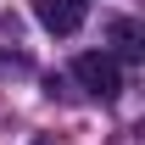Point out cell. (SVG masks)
I'll use <instances>...</instances> for the list:
<instances>
[{"label":"cell","instance_id":"obj_2","mask_svg":"<svg viewBox=\"0 0 145 145\" xmlns=\"http://www.w3.org/2000/svg\"><path fill=\"white\" fill-rule=\"evenodd\" d=\"M34 17L45 34H78L89 17V0H34Z\"/></svg>","mask_w":145,"mask_h":145},{"label":"cell","instance_id":"obj_1","mask_svg":"<svg viewBox=\"0 0 145 145\" xmlns=\"http://www.w3.org/2000/svg\"><path fill=\"white\" fill-rule=\"evenodd\" d=\"M72 78H78L95 101H112V95L123 89V67H117L106 50H84L78 61H72Z\"/></svg>","mask_w":145,"mask_h":145}]
</instances>
